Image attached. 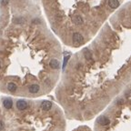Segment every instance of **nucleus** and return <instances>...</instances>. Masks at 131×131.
<instances>
[{"label":"nucleus","instance_id":"f257e3e1","mask_svg":"<svg viewBox=\"0 0 131 131\" xmlns=\"http://www.w3.org/2000/svg\"><path fill=\"white\" fill-rule=\"evenodd\" d=\"M73 42L77 44V45H79V44H82L84 42V38L83 36L80 33H74L73 34Z\"/></svg>","mask_w":131,"mask_h":131},{"label":"nucleus","instance_id":"f03ea898","mask_svg":"<svg viewBox=\"0 0 131 131\" xmlns=\"http://www.w3.org/2000/svg\"><path fill=\"white\" fill-rule=\"evenodd\" d=\"M97 124H99V125H101V126H108L109 123H110V121L109 119L107 117V116H99L97 120Z\"/></svg>","mask_w":131,"mask_h":131},{"label":"nucleus","instance_id":"7ed1b4c3","mask_svg":"<svg viewBox=\"0 0 131 131\" xmlns=\"http://www.w3.org/2000/svg\"><path fill=\"white\" fill-rule=\"evenodd\" d=\"M16 108L19 110H24V109H26L27 108V103L25 100H18L16 102Z\"/></svg>","mask_w":131,"mask_h":131},{"label":"nucleus","instance_id":"20e7f679","mask_svg":"<svg viewBox=\"0 0 131 131\" xmlns=\"http://www.w3.org/2000/svg\"><path fill=\"white\" fill-rule=\"evenodd\" d=\"M72 20H73V22L75 23L76 25H77V26H80V25H82L83 23H84V20H83V18L80 15H75V16L72 18Z\"/></svg>","mask_w":131,"mask_h":131},{"label":"nucleus","instance_id":"39448f33","mask_svg":"<svg viewBox=\"0 0 131 131\" xmlns=\"http://www.w3.org/2000/svg\"><path fill=\"white\" fill-rule=\"evenodd\" d=\"M49 66L53 69H57V68H59V62L56 59H52L50 60V62H49Z\"/></svg>","mask_w":131,"mask_h":131},{"label":"nucleus","instance_id":"423d86ee","mask_svg":"<svg viewBox=\"0 0 131 131\" xmlns=\"http://www.w3.org/2000/svg\"><path fill=\"white\" fill-rule=\"evenodd\" d=\"M41 108L44 109V110H49V109H51V108H52V103L50 101L42 102Z\"/></svg>","mask_w":131,"mask_h":131},{"label":"nucleus","instance_id":"0eeeda50","mask_svg":"<svg viewBox=\"0 0 131 131\" xmlns=\"http://www.w3.org/2000/svg\"><path fill=\"white\" fill-rule=\"evenodd\" d=\"M108 6L111 8H116L119 7V1L118 0H109Z\"/></svg>","mask_w":131,"mask_h":131},{"label":"nucleus","instance_id":"6e6552de","mask_svg":"<svg viewBox=\"0 0 131 131\" xmlns=\"http://www.w3.org/2000/svg\"><path fill=\"white\" fill-rule=\"evenodd\" d=\"M3 104H4V107L7 109H10L12 108V106H13V102H12L11 99L7 98V99H5V100H4Z\"/></svg>","mask_w":131,"mask_h":131},{"label":"nucleus","instance_id":"1a4fd4ad","mask_svg":"<svg viewBox=\"0 0 131 131\" xmlns=\"http://www.w3.org/2000/svg\"><path fill=\"white\" fill-rule=\"evenodd\" d=\"M38 91H39V86H38V85L34 84V85H31V86H29V92L30 93L36 94V93H38Z\"/></svg>","mask_w":131,"mask_h":131},{"label":"nucleus","instance_id":"9d476101","mask_svg":"<svg viewBox=\"0 0 131 131\" xmlns=\"http://www.w3.org/2000/svg\"><path fill=\"white\" fill-rule=\"evenodd\" d=\"M13 22L15 24H17V25H22V24L26 22V19L22 17V16H18V17H15L13 19Z\"/></svg>","mask_w":131,"mask_h":131},{"label":"nucleus","instance_id":"9b49d317","mask_svg":"<svg viewBox=\"0 0 131 131\" xmlns=\"http://www.w3.org/2000/svg\"><path fill=\"white\" fill-rule=\"evenodd\" d=\"M8 89L10 91V92H15L16 90V85L15 83H8Z\"/></svg>","mask_w":131,"mask_h":131},{"label":"nucleus","instance_id":"f8f14e48","mask_svg":"<svg viewBox=\"0 0 131 131\" xmlns=\"http://www.w3.org/2000/svg\"><path fill=\"white\" fill-rule=\"evenodd\" d=\"M84 56H85V58H86V60H90L92 58V55H91L89 50H87V49H85V50H84Z\"/></svg>","mask_w":131,"mask_h":131},{"label":"nucleus","instance_id":"ddd939ff","mask_svg":"<svg viewBox=\"0 0 131 131\" xmlns=\"http://www.w3.org/2000/svg\"><path fill=\"white\" fill-rule=\"evenodd\" d=\"M69 57H70V56H66V57L64 58L63 69H65V68H66V66H67V63H68V59H69Z\"/></svg>","mask_w":131,"mask_h":131},{"label":"nucleus","instance_id":"4468645a","mask_svg":"<svg viewBox=\"0 0 131 131\" xmlns=\"http://www.w3.org/2000/svg\"><path fill=\"white\" fill-rule=\"evenodd\" d=\"M8 2H9V0H1V6H7L8 4Z\"/></svg>","mask_w":131,"mask_h":131},{"label":"nucleus","instance_id":"2eb2a0df","mask_svg":"<svg viewBox=\"0 0 131 131\" xmlns=\"http://www.w3.org/2000/svg\"><path fill=\"white\" fill-rule=\"evenodd\" d=\"M3 128H4V123L2 121H0V131L2 130Z\"/></svg>","mask_w":131,"mask_h":131},{"label":"nucleus","instance_id":"dca6fc26","mask_svg":"<svg viewBox=\"0 0 131 131\" xmlns=\"http://www.w3.org/2000/svg\"><path fill=\"white\" fill-rule=\"evenodd\" d=\"M0 68H1V63H0Z\"/></svg>","mask_w":131,"mask_h":131}]
</instances>
